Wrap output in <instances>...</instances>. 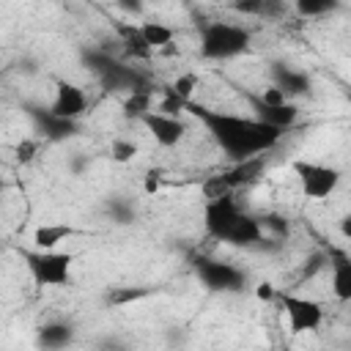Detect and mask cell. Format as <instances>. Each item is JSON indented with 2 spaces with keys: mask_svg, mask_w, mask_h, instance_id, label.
<instances>
[{
  "mask_svg": "<svg viewBox=\"0 0 351 351\" xmlns=\"http://www.w3.org/2000/svg\"><path fill=\"white\" fill-rule=\"evenodd\" d=\"M30 277L41 288H63L71 285V252H58V250H19Z\"/></svg>",
  "mask_w": 351,
  "mask_h": 351,
  "instance_id": "277c9868",
  "label": "cell"
},
{
  "mask_svg": "<svg viewBox=\"0 0 351 351\" xmlns=\"http://www.w3.org/2000/svg\"><path fill=\"white\" fill-rule=\"evenodd\" d=\"M255 296H258L261 302H271V299H277V291L271 288V282H258V285H255Z\"/></svg>",
  "mask_w": 351,
  "mask_h": 351,
  "instance_id": "74e56055",
  "label": "cell"
},
{
  "mask_svg": "<svg viewBox=\"0 0 351 351\" xmlns=\"http://www.w3.org/2000/svg\"><path fill=\"white\" fill-rule=\"evenodd\" d=\"M200 189H203V197H206V200H214V197H222V195H230V192H233L230 184H228V178H225V173L208 176V178L200 184Z\"/></svg>",
  "mask_w": 351,
  "mask_h": 351,
  "instance_id": "4316f807",
  "label": "cell"
},
{
  "mask_svg": "<svg viewBox=\"0 0 351 351\" xmlns=\"http://www.w3.org/2000/svg\"><path fill=\"white\" fill-rule=\"evenodd\" d=\"M266 170V154H255V156H247L241 162H233V167L225 170V178L230 184V189H239V186H250L255 184Z\"/></svg>",
  "mask_w": 351,
  "mask_h": 351,
  "instance_id": "2e32d148",
  "label": "cell"
},
{
  "mask_svg": "<svg viewBox=\"0 0 351 351\" xmlns=\"http://www.w3.org/2000/svg\"><path fill=\"white\" fill-rule=\"evenodd\" d=\"M252 30L233 22H206L200 27V58L203 60H230L250 49Z\"/></svg>",
  "mask_w": 351,
  "mask_h": 351,
  "instance_id": "3957f363",
  "label": "cell"
},
{
  "mask_svg": "<svg viewBox=\"0 0 351 351\" xmlns=\"http://www.w3.org/2000/svg\"><path fill=\"white\" fill-rule=\"evenodd\" d=\"M258 219H261V225H263V230H266L269 236H277V239H282V241L291 236V222H288L282 214L266 211V214H261Z\"/></svg>",
  "mask_w": 351,
  "mask_h": 351,
  "instance_id": "d4e9b609",
  "label": "cell"
},
{
  "mask_svg": "<svg viewBox=\"0 0 351 351\" xmlns=\"http://www.w3.org/2000/svg\"><path fill=\"white\" fill-rule=\"evenodd\" d=\"M151 293V288H132V285H112L107 293H104V304L107 307H123L129 302H137V299H145Z\"/></svg>",
  "mask_w": 351,
  "mask_h": 351,
  "instance_id": "7402d4cb",
  "label": "cell"
},
{
  "mask_svg": "<svg viewBox=\"0 0 351 351\" xmlns=\"http://www.w3.org/2000/svg\"><path fill=\"white\" fill-rule=\"evenodd\" d=\"M285 247V241L282 239H277V236H263L252 250H258V252H266V255H274V252H280Z\"/></svg>",
  "mask_w": 351,
  "mask_h": 351,
  "instance_id": "836d02e7",
  "label": "cell"
},
{
  "mask_svg": "<svg viewBox=\"0 0 351 351\" xmlns=\"http://www.w3.org/2000/svg\"><path fill=\"white\" fill-rule=\"evenodd\" d=\"M329 263V255L326 252H313L307 261H304V266H302V271H299V282H304V280H310V277H315L324 266Z\"/></svg>",
  "mask_w": 351,
  "mask_h": 351,
  "instance_id": "f1b7e54d",
  "label": "cell"
},
{
  "mask_svg": "<svg viewBox=\"0 0 351 351\" xmlns=\"http://www.w3.org/2000/svg\"><path fill=\"white\" fill-rule=\"evenodd\" d=\"M181 110H186V99H181V96L173 90V85H167V88H165V96H162V101H159V112L181 115Z\"/></svg>",
  "mask_w": 351,
  "mask_h": 351,
  "instance_id": "83f0119b",
  "label": "cell"
},
{
  "mask_svg": "<svg viewBox=\"0 0 351 351\" xmlns=\"http://www.w3.org/2000/svg\"><path fill=\"white\" fill-rule=\"evenodd\" d=\"M104 211L110 214V219H112L115 225H132V222L137 219V206H134V200H129L126 195H112V197H107Z\"/></svg>",
  "mask_w": 351,
  "mask_h": 351,
  "instance_id": "ffe728a7",
  "label": "cell"
},
{
  "mask_svg": "<svg viewBox=\"0 0 351 351\" xmlns=\"http://www.w3.org/2000/svg\"><path fill=\"white\" fill-rule=\"evenodd\" d=\"M137 156V143L134 140H126V137H115L110 143V159L118 162V165H126Z\"/></svg>",
  "mask_w": 351,
  "mask_h": 351,
  "instance_id": "484cf974",
  "label": "cell"
},
{
  "mask_svg": "<svg viewBox=\"0 0 351 351\" xmlns=\"http://www.w3.org/2000/svg\"><path fill=\"white\" fill-rule=\"evenodd\" d=\"M337 228H340V233H343V236H346V239L351 241V214H343V217H340V225H337Z\"/></svg>",
  "mask_w": 351,
  "mask_h": 351,
  "instance_id": "ab89813d",
  "label": "cell"
},
{
  "mask_svg": "<svg viewBox=\"0 0 351 351\" xmlns=\"http://www.w3.org/2000/svg\"><path fill=\"white\" fill-rule=\"evenodd\" d=\"M277 302L288 318V329L293 335H302V332H313L321 326L324 321V310L318 302L307 299V296H296V293H277Z\"/></svg>",
  "mask_w": 351,
  "mask_h": 351,
  "instance_id": "ba28073f",
  "label": "cell"
},
{
  "mask_svg": "<svg viewBox=\"0 0 351 351\" xmlns=\"http://www.w3.org/2000/svg\"><path fill=\"white\" fill-rule=\"evenodd\" d=\"M82 63L99 77V85L104 93H154V80L140 71L137 66H129L123 58L107 52L104 47H93L82 52Z\"/></svg>",
  "mask_w": 351,
  "mask_h": 351,
  "instance_id": "7a4b0ae2",
  "label": "cell"
},
{
  "mask_svg": "<svg viewBox=\"0 0 351 351\" xmlns=\"http://www.w3.org/2000/svg\"><path fill=\"white\" fill-rule=\"evenodd\" d=\"M38 148H41V143H38V140H22V143H16L14 156H16V162H19V165H27V162H33V159H36Z\"/></svg>",
  "mask_w": 351,
  "mask_h": 351,
  "instance_id": "f546056e",
  "label": "cell"
},
{
  "mask_svg": "<svg viewBox=\"0 0 351 351\" xmlns=\"http://www.w3.org/2000/svg\"><path fill=\"white\" fill-rule=\"evenodd\" d=\"M293 173L299 178V186L304 192V197L310 200H324L329 197L337 184H340V170L321 165V162H307V159H296L293 162Z\"/></svg>",
  "mask_w": 351,
  "mask_h": 351,
  "instance_id": "8992f818",
  "label": "cell"
},
{
  "mask_svg": "<svg viewBox=\"0 0 351 351\" xmlns=\"http://www.w3.org/2000/svg\"><path fill=\"white\" fill-rule=\"evenodd\" d=\"M88 165H90L88 156H71V159H69V170H71L74 176H82V173L88 170Z\"/></svg>",
  "mask_w": 351,
  "mask_h": 351,
  "instance_id": "f35d334b",
  "label": "cell"
},
{
  "mask_svg": "<svg viewBox=\"0 0 351 351\" xmlns=\"http://www.w3.org/2000/svg\"><path fill=\"white\" fill-rule=\"evenodd\" d=\"M269 74H271L274 85L288 93V99H291V96H304V93H310V88H313V80H310L304 71H299V69H293V66H288V63H282V60H274V63L269 66Z\"/></svg>",
  "mask_w": 351,
  "mask_h": 351,
  "instance_id": "4fadbf2b",
  "label": "cell"
},
{
  "mask_svg": "<svg viewBox=\"0 0 351 351\" xmlns=\"http://www.w3.org/2000/svg\"><path fill=\"white\" fill-rule=\"evenodd\" d=\"M49 107H52L55 115L77 121L80 115L88 112V96H85V90H82L80 85H74V82H69V80H58V85H55V99H52Z\"/></svg>",
  "mask_w": 351,
  "mask_h": 351,
  "instance_id": "7c38bea8",
  "label": "cell"
},
{
  "mask_svg": "<svg viewBox=\"0 0 351 351\" xmlns=\"http://www.w3.org/2000/svg\"><path fill=\"white\" fill-rule=\"evenodd\" d=\"M140 30H143L145 41H148L154 49H165V47L173 44V38H176V30H173L170 25H162V22H143Z\"/></svg>",
  "mask_w": 351,
  "mask_h": 351,
  "instance_id": "603a6c76",
  "label": "cell"
},
{
  "mask_svg": "<svg viewBox=\"0 0 351 351\" xmlns=\"http://www.w3.org/2000/svg\"><path fill=\"white\" fill-rule=\"evenodd\" d=\"M71 236H77V228H71V225H58V222L55 225H38L33 230V244L38 250H55L60 241H66Z\"/></svg>",
  "mask_w": 351,
  "mask_h": 351,
  "instance_id": "d6986e66",
  "label": "cell"
},
{
  "mask_svg": "<svg viewBox=\"0 0 351 351\" xmlns=\"http://www.w3.org/2000/svg\"><path fill=\"white\" fill-rule=\"evenodd\" d=\"M326 255H329V269H332V293H335V299L351 302V255L337 250V247H329Z\"/></svg>",
  "mask_w": 351,
  "mask_h": 351,
  "instance_id": "5bb4252c",
  "label": "cell"
},
{
  "mask_svg": "<svg viewBox=\"0 0 351 351\" xmlns=\"http://www.w3.org/2000/svg\"><path fill=\"white\" fill-rule=\"evenodd\" d=\"M228 5L244 16H261L263 14V0H230Z\"/></svg>",
  "mask_w": 351,
  "mask_h": 351,
  "instance_id": "4dcf8cb0",
  "label": "cell"
},
{
  "mask_svg": "<svg viewBox=\"0 0 351 351\" xmlns=\"http://www.w3.org/2000/svg\"><path fill=\"white\" fill-rule=\"evenodd\" d=\"M241 90V88H239ZM241 96L250 101V110H252V115L258 118V121H263V123H271V126H277V129H291V126H296V121H299V107L293 104V101H285V104H266L258 93H250V90H241Z\"/></svg>",
  "mask_w": 351,
  "mask_h": 351,
  "instance_id": "30bf717a",
  "label": "cell"
},
{
  "mask_svg": "<svg viewBox=\"0 0 351 351\" xmlns=\"http://www.w3.org/2000/svg\"><path fill=\"white\" fill-rule=\"evenodd\" d=\"M299 16H324L340 8V0H293Z\"/></svg>",
  "mask_w": 351,
  "mask_h": 351,
  "instance_id": "cb8c5ba5",
  "label": "cell"
},
{
  "mask_svg": "<svg viewBox=\"0 0 351 351\" xmlns=\"http://www.w3.org/2000/svg\"><path fill=\"white\" fill-rule=\"evenodd\" d=\"M285 11V0H263V19H280Z\"/></svg>",
  "mask_w": 351,
  "mask_h": 351,
  "instance_id": "d590c367",
  "label": "cell"
},
{
  "mask_svg": "<svg viewBox=\"0 0 351 351\" xmlns=\"http://www.w3.org/2000/svg\"><path fill=\"white\" fill-rule=\"evenodd\" d=\"M151 101H154V93H126V99L121 104L123 118L126 121H143L151 112Z\"/></svg>",
  "mask_w": 351,
  "mask_h": 351,
  "instance_id": "44dd1931",
  "label": "cell"
},
{
  "mask_svg": "<svg viewBox=\"0 0 351 351\" xmlns=\"http://www.w3.org/2000/svg\"><path fill=\"white\" fill-rule=\"evenodd\" d=\"M258 96H261L266 104H285V101H288V93H285L282 88H277V85H271V88L261 90Z\"/></svg>",
  "mask_w": 351,
  "mask_h": 351,
  "instance_id": "e575fe53",
  "label": "cell"
},
{
  "mask_svg": "<svg viewBox=\"0 0 351 351\" xmlns=\"http://www.w3.org/2000/svg\"><path fill=\"white\" fill-rule=\"evenodd\" d=\"M115 5L121 11H126V14H132V16H140L145 11V3L143 0H115Z\"/></svg>",
  "mask_w": 351,
  "mask_h": 351,
  "instance_id": "8d00e7d4",
  "label": "cell"
},
{
  "mask_svg": "<svg viewBox=\"0 0 351 351\" xmlns=\"http://www.w3.org/2000/svg\"><path fill=\"white\" fill-rule=\"evenodd\" d=\"M197 88V77L195 74H181V77H176V82H173V90L181 96V99H192V90Z\"/></svg>",
  "mask_w": 351,
  "mask_h": 351,
  "instance_id": "1f68e13d",
  "label": "cell"
},
{
  "mask_svg": "<svg viewBox=\"0 0 351 351\" xmlns=\"http://www.w3.org/2000/svg\"><path fill=\"white\" fill-rule=\"evenodd\" d=\"M192 269H195L197 280L214 293H239L247 288V271H241L233 263H225V261H217L208 255H195Z\"/></svg>",
  "mask_w": 351,
  "mask_h": 351,
  "instance_id": "5b68a950",
  "label": "cell"
},
{
  "mask_svg": "<svg viewBox=\"0 0 351 351\" xmlns=\"http://www.w3.org/2000/svg\"><path fill=\"white\" fill-rule=\"evenodd\" d=\"M115 36L121 41V52L123 58H132V60H148L154 55V47L145 41L140 25H126V22H118L115 25Z\"/></svg>",
  "mask_w": 351,
  "mask_h": 351,
  "instance_id": "9a60e30c",
  "label": "cell"
},
{
  "mask_svg": "<svg viewBox=\"0 0 351 351\" xmlns=\"http://www.w3.org/2000/svg\"><path fill=\"white\" fill-rule=\"evenodd\" d=\"M241 214H244V211H241L239 203L233 200V192H230V195H222V197H214V200H206V211H203L206 233H208L211 239H217V241H225Z\"/></svg>",
  "mask_w": 351,
  "mask_h": 351,
  "instance_id": "9c48e42d",
  "label": "cell"
},
{
  "mask_svg": "<svg viewBox=\"0 0 351 351\" xmlns=\"http://www.w3.org/2000/svg\"><path fill=\"white\" fill-rule=\"evenodd\" d=\"M162 170L159 167H151V170H145V178H143V192L145 195H156L159 192V186H162Z\"/></svg>",
  "mask_w": 351,
  "mask_h": 351,
  "instance_id": "d6a6232c",
  "label": "cell"
},
{
  "mask_svg": "<svg viewBox=\"0 0 351 351\" xmlns=\"http://www.w3.org/2000/svg\"><path fill=\"white\" fill-rule=\"evenodd\" d=\"M22 110L27 112V118L33 121L36 132L47 140V143H66L71 137L80 134V123L71 121V118H60L52 112V107H41V104H33V101H25Z\"/></svg>",
  "mask_w": 351,
  "mask_h": 351,
  "instance_id": "52a82bcc",
  "label": "cell"
},
{
  "mask_svg": "<svg viewBox=\"0 0 351 351\" xmlns=\"http://www.w3.org/2000/svg\"><path fill=\"white\" fill-rule=\"evenodd\" d=\"M261 239H263V225H261V219L244 211V214L239 217V222L233 225V230L228 233L225 244H230V247H241V250H252Z\"/></svg>",
  "mask_w": 351,
  "mask_h": 351,
  "instance_id": "e0dca14e",
  "label": "cell"
},
{
  "mask_svg": "<svg viewBox=\"0 0 351 351\" xmlns=\"http://www.w3.org/2000/svg\"><path fill=\"white\" fill-rule=\"evenodd\" d=\"M145 129L154 134V140L162 145V148H173L184 140L186 134V123L178 118V115H167V112H159V110H151L145 118H143Z\"/></svg>",
  "mask_w": 351,
  "mask_h": 351,
  "instance_id": "8fae6325",
  "label": "cell"
},
{
  "mask_svg": "<svg viewBox=\"0 0 351 351\" xmlns=\"http://www.w3.org/2000/svg\"><path fill=\"white\" fill-rule=\"evenodd\" d=\"M74 343V326L66 324V321H49V324H41L38 332H36V346L41 348H66Z\"/></svg>",
  "mask_w": 351,
  "mask_h": 351,
  "instance_id": "ac0fdd59",
  "label": "cell"
},
{
  "mask_svg": "<svg viewBox=\"0 0 351 351\" xmlns=\"http://www.w3.org/2000/svg\"><path fill=\"white\" fill-rule=\"evenodd\" d=\"M186 112L195 115L206 132L211 134V140L222 148V154L233 162H241L247 156H255V154H266L271 151L280 140H282V129L271 126V123H263L258 121L255 115L247 118V115H233V112H222V110H211L206 104H197V101H186Z\"/></svg>",
  "mask_w": 351,
  "mask_h": 351,
  "instance_id": "6da1fadb",
  "label": "cell"
}]
</instances>
